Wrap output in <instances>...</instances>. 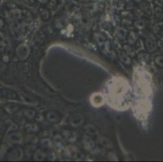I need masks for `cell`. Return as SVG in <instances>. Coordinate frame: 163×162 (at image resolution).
Here are the masks:
<instances>
[{"label":"cell","mask_w":163,"mask_h":162,"mask_svg":"<svg viewBox=\"0 0 163 162\" xmlns=\"http://www.w3.org/2000/svg\"><path fill=\"white\" fill-rule=\"evenodd\" d=\"M15 53L18 56V58L20 60H25L28 58L29 53H30V49L29 47L25 44H21L16 48Z\"/></svg>","instance_id":"cell-1"},{"label":"cell","mask_w":163,"mask_h":162,"mask_svg":"<svg viewBox=\"0 0 163 162\" xmlns=\"http://www.w3.org/2000/svg\"><path fill=\"white\" fill-rule=\"evenodd\" d=\"M83 122H84V117L79 113L72 114L71 117H69V123L71 126H75V127H77L78 126L81 125Z\"/></svg>","instance_id":"cell-2"},{"label":"cell","mask_w":163,"mask_h":162,"mask_svg":"<svg viewBox=\"0 0 163 162\" xmlns=\"http://www.w3.org/2000/svg\"><path fill=\"white\" fill-rule=\"evenodd\" d=\"M140 8H141V11L145 14V15H148V16H151L152 13V6H151L150 2L148 1H142L140 2Z\"/></svg>","instance_id":"cell-3"},{"label":"cell","mask_w":163,"mask_h":162,"mask_svg":"<svg viewBox=\"0 0 163 162\" xmlns=\"http://www.w3.org/2000/svg\"><path fill=\"white\" fill-rule=\"evenodd\" d=\"M144 45H145V48L147 49L148 52H154L156 49H157V43L156 41L150 38H147L145 39V41H144Z\"/></svg>","instance_id":"cell-4"},{"label":"cell","mask_w":163,"mask_h":162,"mask_svg":"<svg viewBox=\"0 0 163 162\" xmlns=\"http://www.w3.org/2000/svg\"><path fill=\"white\" fill-rule=\"evenodd\" d=\"M8 139L14 143H20L22 139H23V136L19 132H12L11 134H9Z\"/></svg>","instance_id":"cell-5"},{"label":"cell","mask_w":163,"mask_h":162,"mask_svg":"<svg viewBox=\"0 0 163 162\" xmlns=\"http://www.w3.org/2000/svg\"><path fill=\"white\" fill-rule=\"evenodd\" d=\"M118 57H119V59L121 60V62H123L126 65H129V64L131 63V58H129V55L126 52H124V50L118 49Z\"/></svg>","instance_id":"cell-6"},{"label":"cell","mask_w":163,"mask_h":162,"mask_svg":"<svg viewBox=\"0 0 163 162\" xmlns=\"http://www.w3.org/2000/svg\"><path fill=\"white\" fill-rule=\"evenodd\" d=\"M46 118L49 122L54 123V122H58L59 121L60 116L58 115V113H56L54 111H49L46 114Z\"/></svg>","instance_id":"cell-7"},{"label":"cell","mask_w":163,"mask_h":162,"mask_svg":"<svg viewBox=\"0 0 163 162\" xmlns=\"http://www.w3.org/2000/svg\"><path fill=\"white\" fill-rule=\"evenodd\" d=\"M116 36L117 38L121 40H126V38L127 37L128 34H127V31L125 28H117L115 32Z\"/></svg>","instance_id":"cell-8"},{"label":"cell","mask_w":163,"mask_h":162,"mask_svg":"<svg viewBox=\"0 0 163 162\" xmlns=\"http://www.w3.org/2000/svg\"><path fill=\"white\" fill-rule=\"evenodd\" d=\"M83 143H84V147L87 150H92V148H94L95 143L93 142V140H92L91 138L88 136H85L83 139Z\"/></svg>","instance_id":"cell-9"},{"label":"cell","mask_w":163,"mask_h":162,"mask_svg":"<svg viewBox=\"0 0 163 162\" xmlns=\"http://www.w3.org/2000/svg\"><path fill=\"white\" fill-rule=\"evenodd\" d=\"M153 13L154 16L157 19H163V8L159 5H155L153 7Z\"/></svg>","instance_id":"cell-10"},{"label":"cell","mask_w":163,"mask_h":162,"mask_svg":"<svg viewBox=\"0 0 163 162\" xmlns=\"http://www.w3.org/2000/svg\"><path fill=\"white\" fill-rule=\"evenodd\" d=\"M100 143L102 145L103 147L106 148V149H109V148H112L113 147V143L112 141L109 139V138H106V137H101V139H100Z\"/></svg>","instance_id":"cell-11"},{"label":"cell","mask_w":163,"mask_h":162,"mask_svg":"<svg viewBox=\"0 0 163 162\" xmlns=\"http://www.w3.org/2000/svg\"><path fill=\"white\" fill-rule=\"evenodd\" d=\"M137 39H138V35L135 31H131V32H129L128 36H127V40H128L129 45L135 44V41L137 40Z\"/></svg>","instance_id":"cell-12"},{"label":"cell","mask_w":163,"mask_h":162,"mask_svg":"<svg viewBox=\"0 0 163 162\" xmlns=\"http://www.w3.org/2000/svg\"><path fill=\"white\" fill-rule=\"evenodd\" d=\"M39 14H40V16L44 20H46V19H48L49 18V11L45 7H40L39 8Z\"/></svg>","instance_id":"cell-13"},{"label":"cell","mask_w":163,"mask_h":162,"mask_svg":"<svg viewBox=\"0 0 163 162\" xmlns=\"http://www.w3.org/2000/svg\"><path fill=\"white\" fill-rule=\"evenodd\" d=\"M85 130L87 131L88 134H91V135H96L97 132V128L95 127L93 125H92V124H88L85 126Z\"/></svg>","instance_id":"cell-14"},{"label":"cell","mask_w":163,"mask_h":162,"mask_svg":"<svg viewBox=\"0 0 163 162\" xmlns=\"http://www.w3.org/2000/svg\"><path fill=\"white\" fill-rule=\"evenodd\" d=\"M9 14H10V16H11V18H13V19H20L22 15L21 11H19V10H18V9H13V10H11V11H10Z\"/></svg>","instance_id":"cell-15"},{"label":"cell","mask_w":163,"mask_h":162,"mask_svg":"<svg viewBox=\"0 0 163 162\" xmlns=\"http://www.w3.org/2000/svg\"><path fill=\"white\" fill-rule=\"evenodd\" d=\"M24 130L27 131V132H35V131H37V130H38V127H37V126L35 125V124L29 123L25 125V126H24Z\"/></svg>","instance_id":"cell-16"},{"label":"cell","mask_w":163,"mask_h":162,"mask_svg":"<svg viewBox=\"0 0 163 162\" xmlns=\"http://www.w3.org/2000/svg\"><path fill=\"white\" fill-rule=\"evenodd\" d=\"M5 109H6V112H8V113H15V112L18 110V107L15 104H12V103H11V104H6Z\"/></svg>","instance_id":"cell-17"},{"label":"cell","mask_w":163,"mask_h":162,"mask_svg":"<svg viewBox=\"0 0 163 162\" xmlns=\"http://www.w3.org/2000/svg\"><path fill=\"white\" fill-rule=\"evenodd\" d=\"M2 95L7 98H11V99H15L16 98V94L13 91H11L9 89H5L2 91Z\"/></svg>","instance_id":"cell-18"},{"label":"cell","mask_w":163,"mask_h":162,"mask_svg":"<svg viewBox=\"0 0 163 162\" xmlns=\"http://www.w3.org/2000/svg\"><path fill=\"white\" fill-rule=\"evenodd\" d=\"M123 50L131 57H135V50L131 48V46L130 45H123Z\"/></svg>","instance_id":"cell-19"},{"label":"cell","mask_w":163,"mask_h":162,"mask_svg":"<svg viewBox=\"0 0 163 162\" xmlns=\"http://www.w3.org/2000/svg\"><path fill=\"white\" fill-rule=\"evenodd\" d=\"M64 134L69 141H74L76 139V135H75V133L70 131V130H65Z\"/></svg>","instance_id":"cell-20"},{"label":"cell","mask_w":163,"mask_h":162,"mask_svg":"<svg viewBox=\"0 0 163 162\" xmlns=\"http://www.w3.org/2000/svg\"><path fill=\"white\" fill-rule=\"evenodd\" d=\"M33 156L36 160H42L45 158V154L43 153V151L41 150H36Z\"/></svg>","instance_id":"cell-21"},{"label":"cell","mask_w":163,"mask_h":162,"mask_svg":"<svg viewBox=\"0 0 163 162\" xmlns=\"http://www.w3.org/2000/svg\"><path fill=\"white\" fill-rule=\"evenodd\" d=\"M24 115L28 119H32V118H34L35 117L36 113H35V111L31 110V109H28V110H24Z\"/></svg>","instance_id":"cell-22"},{"label":"cell","mask_w":163,"mask_h":162,"mask_svg":"<svg viewBox=\"0 0 163 162\" xmlns=\"http://www.w3.org/2000/svg\"><path fill=\"white\" fill-rule=\"evenodd\" d=\"M35 149V147L33 145H27L25 147H24V152L27 156H30L33 153V151Z\"/></svg>","instance_id":"cell-23"},{"label":"cell","mask_w":163,"mask_h":162,"mask_svg":"<svg viewBox=\"0 0 163 162\" xmlns=\"http://www.w3.org/2000/svg\"><path fill=\"white\" fill-rule=\"evenodd\" d=\"M155 62L157 66L161 68H163V55H159L155 58Z\"/></svg>","instance_id":"cell-24"},{"label":"cell","mask_w":163,"mask_h":162,"mask_svg":"<svg viewBox=\"0 0 163 162\" xmlns=\"http://www.w3.org/2000/svg\"><path fill=\"white\" fill-rule=\"evenodd\" d=\"M135 28H137L138 29H142L144 28V22L141 21V20H135L134 23Z\"/></svg>","instance_id":"cell-25"},{"label":"cell","mask_w":163,"mask_h":162,"mask_svg":"<svg viewBox=\"0 0 163 162\" xmlns=\"http://www.w3.org/2000/svg\"><path fill=\"white\" fill-rule=\"evenodd\" d=\"M97 101H98L99 104L102 102V98H101V96H100V95H95V96H93L92 102L94 103L95 104H97Z\"/></svg>","instance_id":"cell-26"},{"label":"cell","mask_w":163,"mask_h":162,"mask_svg":"<svg viewBox=\"0 0 163 162\" xmlns=\"http://www.w3.org/2000/svg\"><path fill=\"white\" fill-rule=\"evenodd\" d=\"M135 42H136V44H135V49L137 50V49H139L141 48L142 45H143V42H142L140 39H137V40Z\"/></svg>","instance_id":"cell-27"},{"label":"cell","mask_w":163,"mask_h":162,"mask_svg":"<svg viewBox=\"0 0 163 162\" xmlns=\"http://www.w3.org/2000/svg\"><path fill=\"white\" fill-rule=\"evenodd\" d=\"M26 4L28 5V6H33L35 4V0H23Z\"/></svg>","instance_id":"cell-28"},{"label":"cell","mask_w":163,"mask_h":162,"mask_svg":"<svg viewBox=\"0 0 163 162\" xmlns=\"http://www.w3.org/2000/svg\"><path fill=\"white\" fill-rule=\"evenodd\" d=\"M6 64L4 62H0V72H3L5 70H6Z\"/></svg>","instance_id":"cell-29"},{"label":"cell","mask_w":163,"mask_h":162,"mask_svg":"<svg viewBox=\"0 0 163 162\" xmlns=\"http://www.w3.org/2000/svg\"><path fill=\"white\" fill-rule=\"evenodd\" d=\"M56 4H57V1H56V0H50L49 6H50V7H54Z\"/></svg>","instance_id":"cell-30"},{"label":"cell","mask_w":163,"mask_h":162,"mask_svg":"<svg viewBox=\"0 0 163 162\" xmlns=\"http://www.w3.org/2000/svg\"><path fill=\"white\" fill-rule=\"evenodd\" d=\"M5 113H6V111H5L4 109H2L0 107V117H2L5 115Z\"/></svg>","instance_id":"cell-31"},{"label":"cell","mask_w":163,"mask_h":162,"mask_svg":"<svg viewBox=\"0 0 163 162\" xmlns=\"http://www.w3.org/2000/svg\"><path fill=\"white\" fill-rule=\"evenodd\" d=\"M41 4H46L48 2H49V0H37Z\"/></svg>","instance_id":"cell-32"},{"label":"cell","mask_w":163,"mask_h":162,"mask_svg":"<svg viewBox=\"0 0 163 162\" xmlns=\"http://www.w3.org/2000/svg\"><path fill=\"white\" fill-rule=\"evenodd\" d=\"M3 25H4V22H3V20L0 18V28H2V27H3Z\"/></svg>","instance_id":"cell-33"},{"label":"cell","mask_w":163,"mask_h":162,"mask_svg":"<svg viewBox=\"0 0 163 162\" xmlns=\"http://www.w3.org/2000/svg\"><path fill=\"white\" fill-rule=\"evenodd\" d=\"M132 1H134V2H136V3H140L143 0H132Z\"/></svg>","instance_id":"cell-34"},{"label":"cell","mask_w":163,"mask_h":162,"mask_svg":"<svg viewBox=\"0 0 163 162\" xmlns=\"http://www.w3.org/2000/svg\"><path fill=\"white\" fill-rule=\"evenodd\" d=\"M2 51V47L0 46V53H1V52Z\"/></svg>","instance_id":"cell-35"},{"label":"cell","mask_w":163,"mask_h":162,"mask_svg":"<svg viewBox=\"0 0 163 162\" xmlns=\"http://www.w3.org/2000/svg\"><path fill=\"white\" fill-rule=\"evenodd\" d=\"M147 1H148V2H152V1H154V0H147Z\"/></svg>","instance_id":"cell-36"},{"label":"cell","mask_w":163,"mask_h":162,"mask_svg":"<svg viewBox=\"0 0 163 162\" xmlns=\"http://www.w3.org/2000/svg\"><path fill=\"white\" fill-rule=\"evenodd\" d=\"M161 51H162V53H163V45H162V47H161Z\"/></svg>","instance_id":"cell-37"},{"label":"cell","mask_w":163,"mask_h":162,"mask_svg":"<svg viewBox=\"0 0 163 162\" xmlns=\"http://www.w3.org/2000/svg\"><path fill=\"white\" fill-rule=\"evenodd\" d=\"M59 1H61V2H64L65 0H59Z\"/></svg>","instance_id":"cell-38"},{"label":"cell","mask_w":163,"mask_h":162,"mask_svg":"<svg viewBox=\"0 0 163 162\" xmlns=\"http://www.w3.org/2000/svg\"><path fill=\"white\" fill-rule=\"evenodd\" d=\"M161 2H162V4H163V0H161Z\"/></svg>","instance_id":"cell-39"}]
</instances>
